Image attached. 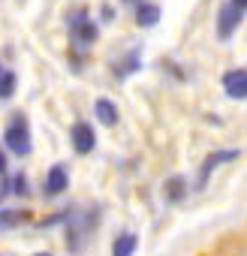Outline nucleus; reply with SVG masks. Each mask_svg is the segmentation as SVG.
I'll list each match as a JSON object with an SVG mask.
<instances>
[{"label":"nucleus","mask_w":247,"mask_h":256,"mask_svg":"<svg viewBox=\"0 0 247 256\" xmlns=\"http://www.w3.org/2000/svg\"><path fill=\"white\" fill-rule=\"evenodd\" d=\"M36 256H48V253H36Z\"/></svg>","instance_id":"aec40b11"},{"label":"nucleus","mask_w":247,"mask_h":256,"mask_svg":"<svg viewBox=\"0 0 247 256\" xmlns=\"http://www.w3.org/2000/svg\"><path fill=\"white\" fill-rule=\"evenodd\" d=\"M229 6H235L238 12H244L247 10V0H229Z\"/></svg>","instance_id":"f3484780"},{"label":"nucleus","mask_w":247,"mask_h":256,"mask_svg":"<svg viewBox=\"0 0 247 256\" xmlns=\"http://www.w3.org/2000/svg\"><path fill=\"white\" fill-rule=\"evenodd\" d=\"M70 139H72V148H76V154H90V151H94V145H96L94 126H90V124H84V120L72 124Z\"/></svg>","instance_id":"20e7f679"},{"label":"nucleus","mask_w":247,"mask_h":256,"mask_svg":"<svg viewBox=\"0 0 247 256\" xmlns=\"http://www.w3.org/2000/svg\"><path fill=\"white\" fill-rule=\"evenodd\" d=\"M157 22H160V6L148 4V0H139V6H136V24L139 28H154Z\"/></svg>","instance_id":"1a4fd4ad"},{"label":"nucleus","mask_w":247,"mask_h":256,"mask_svg":"<svg viewBox=\"0 0 247 256\" xmlns=\"http://www.w3.org/2000/svg\"><path fill=\"white\" fill-rule=\"evenodd\" d=\"M94 112H96V120H100L102 126H114V124H118V106H114L112 100L100 96V100L94 102Z\"/></svg>","instance_id":"9d476101"},{"label":"nucleus","mask_w":247,"mask_h":256,"mask_svg":"<svg viewBox=\"0 0 247 256\" xmlns=\"http://www.w3.org/2000/svg\"><path fill=\"white\" fill-rule=\"evenodd\" d=\"M238 157V151H232V148H226V151H214V154H208L205 157V163H202V169H199V178H196V187L202 190L205 184H208V178H211V172L220 166V163H229V160H235Z\"/></svg>","instance_id":"423d86ee"},{"label":"nucleus","mask_w":247,"mask_h":256,"mask_svg":"<svg viewBox=\"0 0 247 256\" xmlns=\"http://www.w3.org/2000/svg\"><path fill=\"white\" fill-rule=\"evenodd\" d=\"M124 4H139V0H124Z\"/></svg>","instance_id":"6ab92c4d"},{"label":"nucleus","mask_w":247,"mask_h":256,"mask_svg":"<svg viewBox=\"0 0 247 256\" xmlns=\"http://www.w3.org/2000/svg\"><path fill=\"white\" fill-rule=\"evenodd\" d=\"M24 220H28L24 211H0V226H18Z\"/></svg>","instance_id":"4468645a"},{"label":"nucleus","mask_w":247,"mask_h":256,"mask_svg":"<svg viewBox=\"0 0 247 256\" xmlns=\"http://www.w3.org/2000/svg\"><path fill=\"white\" fill-rule=\"evenodd\" d=\"M0 178H6V157H4V148H0Z\"/></svg>","instance_id":"a211bd4d"},{"label":"nucleus","mask_w":247,"mask_h":256,"mask_svg":"<svg viewBox=\"0 0 247 256\" xmlns=\"http://www.w3.org/2000/svg\"><path fill=\"white\" fill-rule=\"evenodd\" d=\"M136 66H139V58H136V54H130L127 60H124V66H114V72H118V78H120V76H127V72H133Z\"/></svg>","instance_id":"2eb2a0df"},{"label":"nucleus","mask_w":247,"mask_h":256,"mask_svg":"<svg viewBox=\"0 0 247 256\" xmlns=\"http://www.w3.org/2000/svg\"><path fill=\"white\" fill-rule=\"evenodd\" d=\"M163 193H166L169 202H181V199L187 196V181H184L181 175H172V178L163 184Z\"/></svg>","instance_id":"9b49d317"},{"label":"nucleus","mask_w":247,"mask_h":256,"mask_svg":"<svg viewBox=\"0 0 247 256\" xmlns=\"http://www.w3.org/2000/svg\"><path fill=\"white\" fill-rule=\"evenodd\" d=\"M223 90L232 100H247V70H229V72H223Z\"/></svg>","instance_id":"0eeeda50"},{"label":"nucleus","mask_w":247,"mask_h":256,"mask_svg":"<svg viewBox=\"0 0 247 256\" xmlns=\"http://www.w3.org/2000/svg\"><path fill=\"white\" fill-rule=\"evenodd\" d=\"M241 16H244V12H238L235 6L223 4V6H220V12H217V36H220V40H229V36L238 30Z\"/></svg>","instance_id":"39448f33"},{"label":"nucleus","mask_w":247,"mask_h":256,"mask_svg":"<svg viewBox=\"0 0 247 256\" xmlns=\"http://www.w3.org/2000/svg\"><path fill=\"white\" fill-rule=\"evenodd\" d=\"M16 94V72L12 70H0V96H12Z\"/></svg>","instance_id":"ddd939ff"},{"label":"nucleus","mask_w":247,"mask_h":256,"mask_svg":"<svg viewBox=\"0 0 247 256\" xmlns=\"http://www.w3.org/2000/svg\"><path fill=\"white\" fill-rule=\"evenodd\" d=\"M70 36H72L76 42H82V46H90V42L100 36L96 24L88 18V12H84V10H82V12H76V16L70 18Z\"/></svg>","instance_id":"7ed1b4c3"},{"label":"nucleus","mask_w":247,"mask_h":256,"mask_svg":"<svg viewBox=\"0 0 247 256\" xmlns=\"http://www.w3.org/2000/svg\"><path fill=\"white\" fill-rule=\"evenodd\" d=\"M136 250V235L133 232H124L114 238V247H112V256H133Z\"/></svg>","instance_id":"f8f14e48"},{"label":"nucleus","mask_w":247,"mask_h":256,"mask_svg":"<svg viewBox=\"0 0 247 256\" xmlns=\"http://www.w3.org/2000/svg\"><path fill=\"white\" fill-rule=\"evenodd\" d=\"M66 220H70L66 223V244H70V250H82L84 238L96 226V214L94 211H88V214H66Z\"/></svg>","instance_id":"f03ea898"},{"label":"nucleus","mask_w":247,"mask_h":256,"mask_svg":"<svg viewBox=\"0 0 247 256\" xmlns=\"http://www.w3.org/2000/svg\"><path fill=\"white\" fill-rule=\"evenodd\" d=\"M4 142H6V148H10L12 154H18V157L30 154V126H28L24 114H16V118L10 120L6 133H4Z\"/></svg>","instance_id":"f257e3e1"},{"label":"nucleus","mask_w":247,"mask_h":256,"mask_svg":"<svg viewBox=\"0 0 247 256\" xmlns=\"http://www.w3.org/2000/svg\"><path fill=\"white\" fill-rule=\"evenodd\" d=\"M66 187H70V172H66V166H60V163L52 166L48 175H46V184H42L46 196H60Z\"/></svg>","instance_id":"6e6552de"},{"label":"nucleus","mask_w":247,"mask_h":256,"mask_svg":"<svg viewBox=\"0 0 247 256\" xmlns=\"http://www.w3.org/2000/svg\"><path fill=\"white\" fill-rule=\"evenodd\" d=\"M12 187H16V193H28V178H24V175H18V178L12 181Z\"/></svg>","instance_id":"dca6fc26"}]
</instances>
